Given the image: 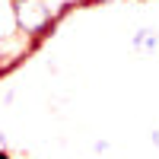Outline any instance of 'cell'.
I'll use <instances>...</instances> for the list:
<instances>
[{
  "mask_svg": "<svg viewBox=\"0 0 159 159\" xmlns=\"http://www.w3.org/2000/svg\"><path fill=\"white\" fill-rule=\"evenodd\" d=\"M16 13H19V25L22 29H42L48 22V7L42 0H19Z\"/></svg>",
  "mask_w": 159,
  "mask_h": 159,
  "instance_id": "1",
  "label": "cell"
},
{
  "mask_svg": "<svg viewBox=\"0 0 159 159\" xmlns=\"http://www.w3.org/2000/svg\"><path fill=\"white\" fill-rule=\"evenodd\" d=\"M156 42H159V38H156V32H153V29H137V32H134V38H130V45H134L137 51H153V48H156Z\"/></svg>",
  "mask_w": 159,
  "mask_h": 159,
  "instance_id": "2",
  "label": "cell"
}]
</instances>
